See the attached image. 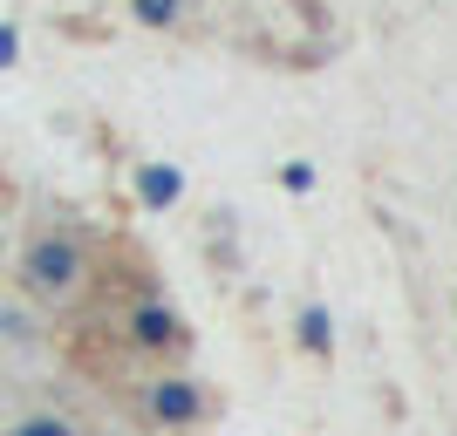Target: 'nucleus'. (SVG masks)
Returning <instances> with one entry per match:
<instances>
[{"label":"nucleus","mask_w":457,"mask_h":436,"mask_svg":"<svg viewBox=\"0 0 457 436\" xmlns=\"http://www.w3.org/2000/svg\"><path fill=\"white\" fill-rule=\"evenodd\" d=\"M21 280H28V293H41V300H69L82 286V246L76 239H35L28 259H21Z\"/></svg>","instance_id":"1"},{"label":"nucleus","mask_w":457,"mask_h":436,"mask_svg":"<svg viewBox=\"0 0 457 436\" xmlns=\"http://www.w3.org/2000/svg\"><path fill=\"white\" fill-rule=\"evenodd\" d=\"M151 409L164 423H191V416H198V389H191V382H157V389H151Z\"/></svg>","instance_id":"2"},{"label":"nucleus","mask_w":457,"mask_h":436,"mask_svg":"<svg viewBox=\"0 0 457 436\" xmlns=\"http://www.w3.org/2000/svg\"><path fill=\"white\" fill-rule=\"evenodd\" d=\"M137 341H144V348H164V341H178V321L164 314V307H137Z\"/></svg>","instance_id":"3"},{"label":"nucleus","mask_w":457,"mask_h":436,"mask_svg":"<svg viewBox=\"0 0 457 436\" xmlns=\"http://www.w3.org/2000/svg\"><path fill=\"white\" fill-rule=\"evenodd\" d=\"M144 198H151V205H171L178 198V171H144Z\"/></svg>","instance_id":"4"},{"label":"nucleus","mask_w":457,"mask_h":436,"mask_svg":"<svg viewBox=\"0 0 457 436\" xmlns=\"http://www.w3.org/2000/svg\"><path fill=\"white\" fill-rule=\"evenodd\" d=\"M301 341H307V348H328V314H321V307L301 321Z\"/></svg>","instance_id":"5"},{"label":"nucleus","mask_w":457,"mask_h":436,"mask_svg":"<svg viewBox=\"0 0 457 436\" xmlns=\"http://www.w3.org/2000/svg\"><path fill=\"white\" fill-rule=\"evenodd\" d=\"M137 14H144V21H171L178 0H137Z\"/></svg>","instance_id":"6"},{"label":"nucleus","mask_w":457,"mask_h":436,"mask_svg":"<svg viewBox=\"0 0 457 436\" xmlns=\"http://www.w3.org/2000/svg\"><path fill=\"white\" fill-rule=\"evenodd\" d=\"M14 436H69V423H48V416H41V423H21Z\"/></svg>","instance_id":"7"},{"label":"nucleus","mask_w":457,"mask_h":436,"mask_svg":"<svg viewBox=\"0 0 457 436\" xmlns=\"http://www.w3.org/2000/svg\"><path fill=\"white\" fill-rule=\"evenodd\" d=\"M14 62V28H0V69Z\"/></svg>","instance_id":"8"}]
</instances>
